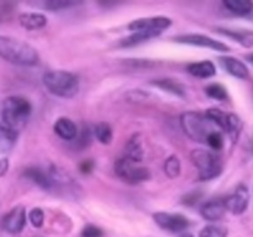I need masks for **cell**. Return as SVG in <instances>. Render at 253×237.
I'll list each match as a JSON object with an SVG mask.
<instances>
[{"mask_svg": "<svg viewBox=\"0 0 253 237\" xmlns=\"http://www.w3.org/2000/svg\"><path fill=\"white\" fill-rule=\"evenodd\" d=\"M32 106L22 96H9L0 103V125L19 135L26 126Z\"/></svg>", "mask_w": 253, "mask_h": 237, "instance_id": "obj_1", "label": "cell"}, {"mask_svg": "<svg viewBox=\"0 0 253 237\" xmlns=\"http://www.w3.org/2000/svg\"><path fill=\"white\" fill-rule=\"evenodd\" d=\"M0 57L17 66H35L39 63L40 56L36 48L27 42L0 35Z\"/></svg>", "mask_w": 253, "mask_h": 237, "instance_id": "obj_2", "label": "cell"}, {"mask_svg": "<svg viewBox=\"0 0 253 237\" xmlns=\"http://www.w3.org/2000/svg\"><path fill=\"white\" fill-rule=\"evenodd\" d=\"M180 125L185 135L193 141L207 143L210 133L220 131L219 127L205 114L188 111L180 116Z\"/></svg>", "mask_w": 253, "mask_h": 237, "instance_id": "obj_3", "label": "cell"}, {"mask_svg": "<svg viewBox=\"0 0 253 237\" xmlns=\"http://www.w3.org/2000/svg\"><path fill=\"white\" fill-rule=\"evenodd\" d=\"M47 90L61 98H73L79 91V80L74 74L66 71H49L42 78Z\"/></svg>", "mask_w": 253, "mask_h": 237, "instance_id": "obj_4", "label": "cell"}, {"mask_svg": "<svg viewBox=\"0 0 253 237\" xmlns=\"http://www.w3.org/2000/svg\"><path fill=\"white\" fill-rule=\"evenodd\" d=\"M193 163L198 168L200 180H210L221 174L220 158L209 150H194L190 153Z\"/></svg>", "mask_w": 253, "mask_h": 237, "instance_id": "obj_5", "label": "cell"}, {"mask_svg": "<svg viewBox=\"0 0 253 237\" xmlns=\"http://www.w3.org/2000/svg\"><path fill=\"white\" fill-rule=\"evenodd\" d=\"M115 173L120 179H123L124 182L131 183V184L145 182L151 177V173L147 168L141 167L138 165V163L131 162L125 157L115 163Z\"/></svg>", "mask_w": 253, "mask_h": 237, "instance_id": "obj_6", "label": "cell"}, {"mask_svg": "<svg viewBox=\"0 0 253 237\" xmlns=\"http://www.w3.org/2000/svg\"><path fill=\"white\" fill-rule=\"evenodd\" d=\"M153 220L156 224L163 230L169 232H182L189 226V220L180 214H172V212H156L153 214Z\"/></svg>", "mask_w": 253, "mask_h": 237, "instance_id": "obj_7", "label": "cell"}, {"mask_svg": "<svg viewBox=\"0 0 253 237\" xmlns=\"http://www.w3.org/2000/svg\"><path fill=\"white\" fill-rule=\"evenodd\" d=\"M172 25V20L169 17L165 16H155L146 17V19H137L128 25V29L131 31H150L160 35L166 29Z\"/></svg>", "mask_w": 253, "mask_h": 237, "instance_id": "obj_8", "label": "cell"}, {"mask_svg": "<svg viewBox=\"0 0 253 237\" xmlns=\"http://www.w3.org/2000/svg\"><path fill=\"white\" fill-rule=\"evenodd\" d=\"M174 41L179 42V43L192 44V46L207 47V48L214 49V51H220V52L229 51V46H226V44L222 43V42L211 39V37L205 36V35H198V34L182 35V36L174 37Z\"/></svg>", "mask_w": 253, "mask_h": 237, "instance_id": "obj_9", "label": "cell"}, {"mask_svg": "<svg viewBox=\"0 0 253 237\" xmlns=\"http://www.w3.org/2000/svg\"><path fill=\"white\" fill-rule=\"evenodd\" d=\"M226 210L231 211L232 214L240 215L246 211L250 202V192L246 185H239L231 195L224 200Z\"/></svg>", "mask_w": 253, "mask_h": 237, "instance_id": "obj_10", "label": "cell"}, {"mask_svg": "<svg viewBox=\"0 0 253 237\" xmlns=\"http://www.w3.org/2000/svg\"><path fill=\"white\" fill-rule=\"evenodd\" d=\"M26 225V210L24 206H15L4 216L2 229L9 234H19Z\"/></svg>", "mask_w": 253, "mask_h": 237, "instance_id": "obj_11", "label": "cell"}, {"mask_svg": "<svg viewBox=\"0 0 253 237\" xmlns=\"http://www.w3.org/2000/svg\"><path fill=\"white\" fill-rule=\"evenodd\" d=\"M24 175L27 179L32 180L35 184L39 185L43 190H53L54 185L52 182L49 170H44L40 167H29L25 169Z\"/></svg>", "mask_w": 253, "mask_h": 237, "instance_id": "obj_12", "label": "cell"}, {"mask_svg": "<svg viewBox=\"0 0 253 237\" xmlns=\"http://www.w3.org/2000/svg\"><path fill=\"white\" fill-rule=\"evenodd\" d=\"M200 212H202V216L205 220H209V221L220 220L221 217H224L225 212H226L225 201L222 199L209 200V201H207L203 205Z\"/></svg>", "mask_w": 253, "mask_h": 237, "instance_id": "obj_13", "label": "cell"}, {"mask_svg": "<svg viewBox=\"0 0 253 237\" xmlns=\"http://www.w3.org/2000/svg\"><path fill=\"white\" fill-rule=\"evenodd\" d=\"M222 67L226 69L227 73H230L231 76L236 77L239 79H247L250 76L249 68L246 67V64L244 62H241L240 59L235 58V57H221L220 58Z\"/></svg>", "mask_w": 253, "mask_h": 237, "instance_id": "obj_14", "label": "cell"}, {"mask_svg": "<svg viewBox=\"0 0 253 237\" xmlns=\"http://www.w3.org/2000/svg\"><path fill=\"white\" fill-rule=\"evenodd\" d=\"M19 22L24 29L29 31H36L46 26L47 17L40 12H24L19 16Z\"/></svg>", "mask_w": 253, "mask_h": 237, "instance_id": "obj_15", "label": "cell"}, {"mask_svg": "<svg viewBox=\"0 0 253 237\" xmlns=\"http://www.w3.org/2000/svg\"><path fill=\"white\" fill-rule=\"evenodd\" d=\"M54 132L66 141H73L78 136V128L77 125L67 118H59L54 123Z\"/></svg>", "mask_w": 253, "mask_h": 237, "instance_id": "obj_16", "label": "cell"}, {"mask_svg": "<svg viewBox=\"0 0 253 237\" xmlns=\"http://www.w3.org/2000/svg\"><path fill=\"white\" fill-rule=\"evenodd\" d=\"M126 156L128 160L135 163H140L143 158V147H142V140L138 133L133 135L130 140L127 141L125 147Z\"/></svg>", "mask_w": 253, "mask_h": 237, "instance_id": "obj_17", "label": "cell"}, {"mask_svg": "<svg viewBox=\"0 0 253 237\" xmlns=\"http://www.w3.org/2000/svg\"><path fill=\"white\" fill-rule=\"evenodd\" d=\"M217 32L225 36L231 37L244 47H253V31L250 30H234V29H217Z\"/></svg>", "mask_w": 253, "mask_h": 237, "instance_id": "obj_18", "label": "cell"}, {"mask_svg": "<svg viewBox=\"0 0 253 237\" xmlns=\"http://www.w3.org/2000/svg\"><path fill=\"white\" fill-rule=\"evenodd\" d=\"M187 71L189 72L192 76L197 77V78H210L216 74V68H215L214 63L210 61H202L195 62V63H190L187 67Z\"/></svg>", "mask_w": 253, "mask_h": 237, "instance_id": "obj_19", "label": "cell"}, {"mask_svg": "<svg viewBox=\"0 0 253 237\" xmlns=\"http://www.w3.org/2000/svg\"><path fill=\"white\" fill-rule=\"evenodd\" d=\"M224 6L232 14L244 16L252 11L253 2L251 0H225Z\"/></svg>", "mask_w": 253, "mask_h": 237, "instance_id": "obj_20", "label": "cell"}, {"mask_svg": "<svg viewBox=\"0 0 253 237\" xmlns=\"http://www.w3.org/2000/svg\"><path fill=\"white\" fill-rule=\"evenodd\" d=\"M153 85H157L160 86L161 89L163 90H167L169 93L175 94L178 96H184V86L182 85L180 83L175 81L174 79H170V78H163V79H158V80H153L152 81Z\"/></svg>", "mask_w": 253, "mask_h": 237, "instance_id": "obj_21", "label": "cell"}, {"mask_svg": "<svg viewBox=\"0 0 253 237\" xmlns=\"http://www.w3.org/2000/svg\"><path fill=\"white\" fill-rule=\"evenodd\" d=\"M17 133L7 130L6 127L0 125V152H7L15 145L17 138Z\"/></svg>", "mask_w": 253, "mask_h": 237, "instance_id": "obj_22", "label": "cell"}, {"mask_svg": "<svg viewBox=\"0 0 253 237\" xmlns=\"http://www.w3.org/2000/svg\"><path fill=\"white\" fill-rule=\"evenodd\" d=\"M158 36L157 34L155 32H150V31H136L133 32L131 36L126 37L121 41V46L125 47H130V46H135V44L141 43V42H145L147 40L152 39V37Z\"/></svg>", "mask_w": 253, "mask_h": 237, "instance_id": "obj_23", "label": "cell"}, {"mask_svg": "<svg viewBox=\"0 0 253 237\" xmlns=\"http://www.w3.org/2000/svg\"><path fill=\"white\" fill-rule=\"evenodd\" d=\"M94 133H95V137L98 138L99 142L104 143V145H108L113 140V128L106 122L98 123L94 127Z\"/></svg>", "mask_w": 253, "mask_h": 237, "instance_id": "obj_24", "label": "cell"}, {"mask_svg": "<svg viewBox=\"0 0 253 237\" xmlns=\"http://www.w3.org/2000/svg\"><path fill=\"white\" fill-rule=\"evenodd\" d=\"M180 168H182L180 167V160L178 159L177 156H170L165 162V172L170 179L179 177Z\"/></svg>", "mask_w": 253, "mask_h": 237, "instance_id": "obj_25", "label": "cell"}, {"mask_svg": "<svg viewBox=\"0 0 253 237\" xmlns=\"http://www.w3.org/2000/svg\"><path fill=\"white\" fill-rule=\"evenodd\" d=\"M205 93H207L208 96L212 99H216V100H226L227 99V91L225 89V86H222L221 84H210V85L207 86L205 89Z\"/></svg>", "mask_w": 253, "mask_h": 237, "instance_id": "obj_26", "label": "cell"}, {"mask_svg": "<svg viewBox=\"0 0 253 237\" xmlns=\"http://www.w3.org/2000/svg\"><path fill=\"white\" fill-rule=\"evenodd\" d=\"M78 4H81V1H77V0H49L44 4V7L51 11H57V10L76 6Z\"/></svg>", "mask_w": 253, "mask_h": 237, "instance_id": "obj_27", "label": "cell"}, {"mask_svg": "<svg viewBox=\"0 0 253 237\" xmlns=\"http://www.w3.org/2000/svg\"><path fill=\"white\" fill-rule=\"evenodd\" d=\"M226 229L221 226H207L200 231L199 237H226Z\"/></svg>", "mask_w": 253, "mask_h": 237, "instance_id": "obj_28", "label": "cell"}, {"mask_svg": "<svg viewBox=\"0 0 253 237\" xmlns=\"http://www.w3.org/2000/svg\"><path fill=\"white\" fill-rule=\"evenodd\" d=\"M207 145L212 150H221L224 146V136H222L221 131H215V132L210 133L207 140Z\"/></svg>", "mask_w": 253, "mask_h": 237, "instance_id": "obj_29", "label": "cell"}, {"mask_svg": "<svg viewBox=\"0 0 253 237\" xmlns=\"http://www.w3.org/2000/svg\"><path fill=\"white\" fill-rule=\"evenodd\" d=\"M29 220L32 224V226L36 227V229H40L42 227L44 222V214L40 207H34L32 210H30L29 212Z\"/></svg>", "mask_w": 253, "mask_h": 237, "instance_id": "obj_30", "label": "cell"}, {"mask_svg": "<svg viewBox=\"0 0 253 237\" xmlns=\"http://www.w3.org/2000/svg\"><path fill=\"white\" fill-rule=\"evenodd\" d=\"M104 232L94 225H86L82 230V237H103Z\"/></svg>", "mask_w": 253, "mask_h": 237, "instance_id": "obj_31", "label": "cell"}, {"mask_svg": "<svg viewBox=\"0 0 253 237\" xmlns=\"http://www.w3.org/2000/svg\"><path fill=\"white\" fill-rule=\"evenodd\" d=\"M7 169H9V160L6 158H0V177H2Z\"/></svg>", "mask_w": 253, "mask_h": 237, "instance_id": "obj_32", "label": "cell"}, {"mask_svg": "<svg viewBox=\"0 0 253 237\" xmlns=\"http://www.w3.org/2000/svg\"><path fill=\"white\" fill-rule=\"evenodd\" d=\"M94 168V163L91 160H85L81 164V170L83 173H89Z\"/></svg>", "mask_w": 253, "mask_h": 237, "instance_id": "obj_33", "label": "cell"}, {"mask_svg": "<svg viewBox=\"0 0 253 237\" xmlns=\"http://www.w3.org/2000/svg\"><path fill=\"white\" fill-rule=\"evenodd\" d=\"M246 58H247V61H250V62H251V63H253V53L247 54Z\"/></svg>", "mask_w": 253, "mask_h": 237, "instance_id": "obj_34", "label": "cell"}, {"mask_svg": "<svg viewBox=\"0 0 253 237\" xmlns=\"http://www.w3.org/2000/svg\"><path fill=\"white\" fill-rule=\"evenodd\" d=\"M179 237H193V235H190V234H183V235H180Z\"/></svg>", "mask_w": 253, "mask_h": 237, "instance_id": "obj_35", "label": "cell"}]
</instances>
